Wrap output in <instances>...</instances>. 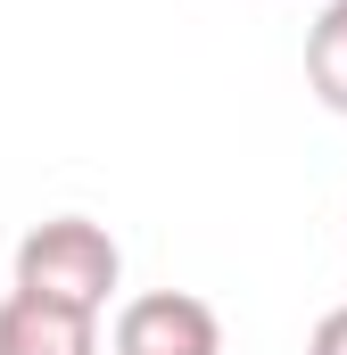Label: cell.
I'll return each instance as SVG.
<instances>
[{"mask_svg": "<svg viewBox=\"0 0 347 355\" xmlns=\"http://www.w3.org/2000/svg\"><path fill=\"white\" fill-rule=\"evenodd\" d=\"M124 281V248L91 223V215H50L17 240V289L42 306H75V314H108Z\"/></svg>", "mask_w": 347, "mask_h": 355, "instance_id": "6da1fadb", "label": "cell"}, {"mask_svg": "<svg viewBox=\"0 0 347 355\" xmlns=\"http://www.w3.org/2000/svg\"><path fill=\"white\" fill-rule=\"evenodd\" d=\"M116 355H223V322L190 289H149V297H124Z\"/></svg>", "mask_w": 347, "mask_h": 355, "instance_id": "7a4b0ae2", "label": "cell"}, {"mask_svg": "<svg viewBox=\"0 0 347 355\" xmlns=\"http://www.w3.org/2000/svg\"><path fill=\"white\" fill-rule=\"evenodd\" d=\"M0 355H99V314L42 306L25 289L0 297Z\"/></svg>", "mask_w": 347, "mask_h": 355, "instance_id": "3957f363", "label": "cell"}, {"mask_svg": "<svg viewBox=\"0 0 347 355\" xmlns=\"http://www.w3.org/2000/svg\"><path fill=\"white\" fill-rule=\"evenodd\" d=\"M306 91H314L331 116H347V0H331V8L306 25Z\"/></svg>", "mask_w": 347, "mask_h": 355, "instance_id": "277c9868", "label": "cell"}, {"mask_svg": "<svg viewBox=\"0 0 347 355\" xmlns=\"http://www.w3.org/2000/svg\"><path fill=\"white\" fill-rule=\"evenodd\" d=\"M306 355H347V306H331V314L314 322V339H306Z\"/></svg>", "mask_w": 347, "mask_h": 355, "instance_id": "5b68a950", "label": "cell"}]
</instances>
